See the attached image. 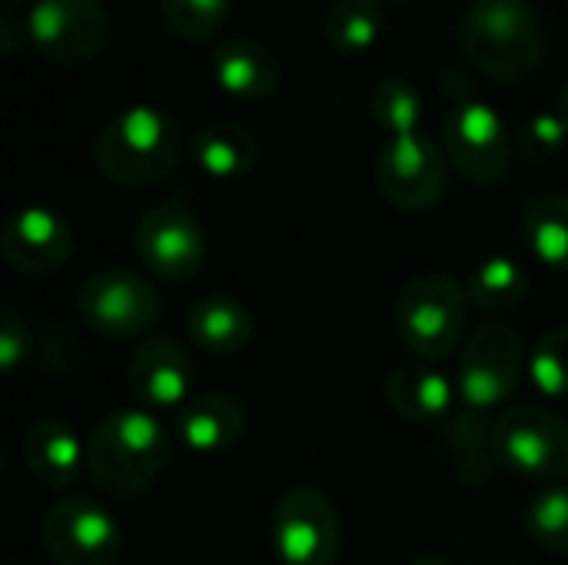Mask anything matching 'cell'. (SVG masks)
<instances>
[{"label": "cell", "instance_id": "obj_1", "mask_svg": "<svg viewBox=\"0 0 568 565\" xmlns=\"http://www.w3.org/2000/svg\"><path fill=\"white\" fill-rule=\"evenodd\" d=\"M170 433L146 406H123L106 413L87 440V473L103 493L116 500L146 493L170 466Z\"/></svg>", "mask_w": 568, "mask_h": 565}, {"label": "cell", "instance_id": "obj_2", "mask_svg": "<svg viewBox=\"0 0 568 565\" xmlns=\"http://www.w3.org/2000/svg\"><path fill=\"white\" fill-rule=\"evenodd\" d=\"M466 60L496 83H523L542 63V20L532 0H473L459 23Z\"/></svg>", "mask_w": 568, "mask_h": 565}, {"label": "cell", "instance_id": "obj_3", "mask_svg": "<svg viewBox=\"0 0 568 565\" xmlns=\"http://www.w3.org/2000/svg\"><path fill=\"white\" fill-rule=\"evenodd\" d=\"M183 157L180 123L150 103L110 117L93 140L97 170L120 186H150L176 170Z\"/></svg>", "mask_w": 568, "mask_h": 565}, {"label": "cell", "instance_id": "obj_4", "mask_svg": "<svg viewBox=\"0 0 568 565\" xmlns=\"http://www.w3.org/2000/svg\"><path fill=\"white\" fill-rule=\"evenodd\" d=\"M469 316V293L449 273L413 276L396 300V333L423 363L453 356Z\"/></svg>", "mask_w": 568, "mask_h": 565}, {"label": "cell", "instance_id": "obj_5", "mask_svg": "<svg viewBox=\"0 0 568 565\" xmlns=\"http://www.w3.org/2000/svg\"><path fill=\"white\" fill-rule=\"evenodd\" d=\"M496 453L506 470L542 486L568 480V420L546 406L519 403L496 420Z\"/></svg>", "mask_w": 568, "mask_h": 565}, {"label": "cell", "instance_id": "obj_6", "mask_svg": "<svg viewBox=\"0 0 568 565\" xmlns=\"http://www.w3.org/2000/svg\"><path fill=\"white\" fill-rule=\"evenodd\" d=\"M77 313L87 330L106 340H133L153 330L160 296L153 283L126 266L97 270L77 293Z\"/></svg>", "mask_w": 568, "mask_h": 565}, {"label": "cell", "instance_id": "obj_7", "mask_svg": "<svg viewBox=\"0 0 568 565\" xmlns=\"http://www.w3.org/2000/svg\"><path fill=\"white\" fill-rule=\"evenodd\" d=\"M270 539L283 565H336L343 549L339 513L323 490L296 486L273 509Z\"/></svg>", "mask_w": 568, "mask_h": 565}, {"label": "cell", "instance_id": "obj_8", "mask_svg": "<svg viewBox=\"0 0 568 565\" xmlns=\"http://www.w3.org/2000/svg\"><path fill=\"white\" fill-rule=\"evenodd\" d=\"M526 370V350L519 333L509 323H483L463 350L459 373H456V393L459 403L479 413H489L503 406Z\"/></svg>", "mask_w": 568, "mask_h": 565}, {"label": "cell", "instance_id": "obj_9", "mask_svg": "<svg viewBox=\"0 0 568 565\" xmlns=\"http://www.w3.org/2000/svg\"><path fill=\"white\" fill-rule=\"evenodd\" d=\"M443 153L466 180L483 186L499 183L513 167V143L503 117L473 97L449 107L443 120Z\"/></svg>", "mask_w": 568, "mask_h": 565}, {"label": "cell", "instance_id": "obj_10", "mask_svg": "<svg viewBox=\"0 0 568 565\" xmlns=\"http://www.w3.org/2000/svg\"><path fill=\"white\" fill-rule=\"evenodd\" d=\"M23 23L27 40L57 67H80L110 40V13L100 0H37Z\"/></svg>", "mask_w": 568, "mask_h": 565}, {"label": "cell", "instance_id": "obj_11", "mask_svg": "<svg viewBox=\"0 0 568 565\" xmlns=\"http://www.w3.org/2000/svg\"><path fill=\"white\" fill-rule=\"evenodd\" d=\"M47 556L57 565H113L120 559V526L93 500H60L40 526Z\"/></svg>", "mask_w": 568, "mask_h": 565}, {"label": "cell", "instance_id": "obj_12", "mask_svg": "<svg viewBox=\"0 0 568 565\" xmlns=\"http://www.w3.org/2000/svg\"><path fill=\"white\" fill-rule=\"evenodd\" d=\"M136 253L143 266L170 283L196 276L206 260V236L190 206L166 200L150 206L136 223Z\"/></svg>", "mask_w": 568, "mask_h": 565}, {"label": "cell", "instance_id": "obj_13", "mask_svg": "<svg viewBox=\"0 0 568 565\" xmlns=\"http://www.w3.org/2000/svg\"><path fill=\"white\" fill-rule=\"evenodd\" d=\"M446 153L423 133L386 140L376 160V183L399 210H426L446 190Z\"/></svg>", "mask_w": 568, "mask_h": 565}, {"label": "cell", "instance_id": "obj_14", "mask_svg": "<svg viewBox=\"0 0 568 565\" xmlns=\"http://www.w3.org/2000/svg\"><path fill=\"white\" fill-rule=\"evenodd\" d=\"M3 260L27 276H50L60 273L73 253V230L67 220L47 206L17 210L3 233H0Z\"/></svg>", "mask_w": 568, "mask_h": 565}, {"label": "cell", "instance_id": "obj_15", "mask_svg": "<svg viewBox=\"0 0 568 565\" xmlns=\"http://www.w3.org/2000/svg\"><path fill=\"white\" fill-rule=\"evenodd\" d=\"M126 383L140 406L146 410H180L190 400L193 363L183 343L173 336L143 340L126 360Z\"/></svg>", "mask_w": 568, "mask_h": 565}, {"label": "cell", "instance_id": "obj_16", "mask_svg": "<svg viewBox=\"0 0 568 565\" xmlns=\"http://www.w3.org/2000/svg\"><path fill=\"white\" fill-rule=\"evenodd\" d=\"M210 67H213L216 87L236 100H246V103L273 97V90L280 83L276 53L266 43L250 40V37L216 43L210 53Z\"/></svg>", "mask_w": 568, "mask_h": 565}, {"label": "cell", "instance_id": "obj_17", "mask_svg": "<svg viewBox=\"0 0 568 565\" xmlns=\"http://www.w3.org/2000/svg\"><path fill=\"white\" fill-rule=\"evenodd\" d=\"M23 463L43 490H70L87 470V446L60 420H37L23 436Z\"/></svg>", "mask_w": 568, "mask_h": 565}, {"label": "cell", "instance_id": "obj_18", "mask_svg": "<svg viewBox=\"0 0 568 565\" xmlns=\"http://www.w3.org/2000/svg\"><path fill=\"white\" fill-rule=\"evenodd\" d=\"M176 433L196 456H216L246 433V410L226 393H206L176 410Z\"/></svg>", "mask_w": 568, "mask_h": 565}, {"label": "cell", "instance_id": "obj_19", "mask_svg": "<svg viewBox=\"0 0 568 565\" xmlns=\"http://www.w3.org/2000/svg\"><path fill=\"white\" fill-rule=\"evenodd\" d=\"M386 400L409 423H446L456 413L453 406L459 393H456V380L443 376L439 370L426 363H406L389 373Z\"/></svg>", "mask_w": 568, "mask_h": 565}, {"label": "cell", "instance_id": "obj_20", "mask_svg": "<svg viewBox=\"0 0 568 565\" xmlns=\"http://www.w3.org/2000/svg\"><path fill=\"white\" fill-rule=\"evenodd\" d=\"M186 330L200 350L216 353V356H233L250 346L253 316L230 293H206L193 300L186 313Z\"/></svg>", "mask_w": 568, "mask_h": 565}, {"label": "cell", "instance_id": "obj_21", "mask_svg": "<svg viewBox=\"0 0 568 565\" xmlns=\"http://www.w3.org/2000/svg\"><path fill=\"white\" fill-rule=\"evenodd\" d=\"M443 430H446V446L453 453V466H456L459 480L469 486L493 483L496 470L503 466L499 453H496V420L489 423L486 413L459 406L443 423Z\"/></svg>", "mask_w": 568, "mask_h": 565}, {"label": "cell", "instance_id": "obj_22", "mask_svg": "<svg viewBox=\"0 0 568 565\" xmlns=\"http://www.w3.org/2000/svg\"><path fill=\"white\" fill-rule=\"evenodd\" d=\"M190 157L213 180H240L256 167L260 143L246 127L233 120H216V123H203L190 137Z\"/></svg>", "mask_w": 568, "mask_h": 565}, {"label": "cell", "instance_id": "obj_23", "mask_svg": "<svg viewBox=\"0 0 568 565\" xmlns=\"http://www.w3.org/2000/svg\"><path fill=\"white\" fill-rule=\"evenodd\" d=\"M523 233L536 260L556 273H568V196L542 193L523 216Z\"/></svg>", "mask_w": 568, "mask_h": 565}, {"label": "cell", "instance_id": "obj_24", "mask_svg": "<svg viewBox=\"0 0 568 565\" xmlns=\"http://www.w3.org/2000/svg\"><path fill=\"white\" fill-rule=\"evenodd\" d=\"M466 293L476 306H483L489 313H506L526 300L529 273L513 256H489L473 270Z\"/></svg>", "mask_w": 568, "mask_h": 565}, {"label": "cell", "instance_id": "obj_25", "mask_svg": "<svg viewBox=\"0 0 568 565\" xmlns=\"http://www.w3.org/2000/svg\"><path fill=\"white\" fill-rule=\"evenodd\" d=\"M383 33L379 0H336L326 13V40L343 53H363L376 47Z\"/></svg>", "mask_w": 568, "mask_h": 565}, {"label": "cell", "instance_id": "obj_26", "mask_svg": "<svg viewBox=\"0 0 568 565\" xmlns=\"http://www.w3.org/2000/svg\"><path fill=\"white\" fill-rule=\"evenodd\" d=\"M369 110H373V120L379 123V130H386L389 140H393V137H413V133H419L426 103H423L419 90L409 80L389 77V80H383L373 90Z\"/></svg>", "mask_w": 568, "mask_h": 565}, {"label": "cell", "instance_id": "obj_27", "mask_svg": "<svg viewBox=\"0 0 568 565\" xmlns=\"http://www.w3.org/2000/svg\"><path fill=\"white\" fill-rule=\"evenodd\" d=\"M526 529L536 546L549 553H568V483H549L529 500Z\"/></svg>", "mask_w": 568, "mask_h": 565}, {"label": "cell", "instance_id": "obj_28", "mask_svg": "<svg viewBox=\"0 0 568 565\" xmlns=\"http://www.w3.org/2000/svg\"><path fill=\"white\" fill-rule=\"evenodd\" d=\"M233 0H160L163 23L180 40H210L230 20Z\"/></svg>", "mask_w": 568, "mask_h": 565}, {"label": "cell", "instance_id": "obj_29", "mask_svg": "<svg viewBox=\"0 0 568 565\" xmlns=\"http://www.w3.org/2000/svg\"><path fill=\"white\" fill-rule=\"evenodd\" d=\"M529 376H532V386L546 400H562V396H568V326L552 330L532 350Z\"/></svg>", "mask_w": 568, "mask_h": 565}, {"label": "cell", "instance_id": "obj_30", "mask_svg": "<svg viewBox=\"0 0 568 565\" xmlns=\"http://www.w3.org/2000/svg\"><path fill=\"white\" fill-rule=\"evenodd\" d=\"M566 140L568 127L559 113H536L526 120V127L519 133V150L532 163H549L562 153Z\"/></svg>", "mask_w": 568, "mask_h": 565}, {"label": "cell", "instance_id": "obj_31", "mask_svg": "<svg viewBox=\"0 0 568 565\" xmlns=\"http://www.w3.org/2000/svg\"><path fill=\"white\" fill-rule=\"evenodd\" d=\"M30 356V326L17 310L0 313V370L13 373Z\"/></svg>", "mask_w": 568, "mask_h": 565}, {"label": "cell", "instance_id": "obj_32", "mask_svg": "<svg viewBox=\"0 0 568 565\" xmlns=\"http://www.w3.org/2000/svg\"><path fill=\"white\" fill-rule=\"evenodd\" d=\"M20 37L27 40V30L17 33V20H13L10 13H3V20H0V50H3V53H13V50L20 47Z\"/></svg>", "mask_w": 568, "mask_h": 565}, {"label": "cell", "instance_id": "obj_33", "mask_svg": "<svg viewBox=\"0 0 568 565\" xmlns=\"http://www.w3.org/2000/svg\"><path fill=\"white\" fill-rule=\"evenodd\" d=\"M556 113H559V117L566 120V127H568V83H566V90L559 93V110H556Z\"/></svg>", "mask_w": 568, "mask_h": 565}, {"label": "cell", "instance_id": "obj_34", "mask_svg": "<svg viewBox=\"0 0 568 565\" xmlns=\"http://www.w3.org/2000/svg\"><path fill=\"white\" fill-rule=\"evenodd\" d=\"M413 565H453L449 559H443V556H423V559H416Z\"/></svg>", "mask_w": 568, "mask_h": 565}, {"label": "cell", "instance_id": "obj_35", "mask_svg": "<svg viewBox=\"0 0 568 565\" xmlns=\"http://www.w3.org/2000/svg\"><path fill=\"white\" fill-rule=\"evenodd\" d=\"M20 3H27V0H3V7L10 10V7H20Z\"/></svg>", "mask_w": 568, "mask_h": 565}, {"label": "cell", "instance_id": "obj_36", "mask_svg": "<svg viewBox=\"0 0 568 565\" xmlns=\"http://www.w3.org/2000/svg\"><path fill=\"white\" fill-rule=\"evenodd\" d=\"M503 565H509V563H503Z\"/></svg>", "mask_w": 568, "mask_h": 565}]
</instances>
